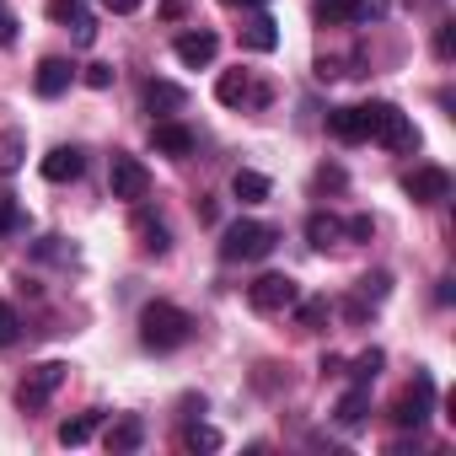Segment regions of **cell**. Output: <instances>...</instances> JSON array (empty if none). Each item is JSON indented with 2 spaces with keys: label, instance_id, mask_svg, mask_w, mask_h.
<instances>
[{
  "label": "cell",
  "instance_id": "1",
  "mask_svg": "<svg viewBox=\"0 0 456 456\" xmlns=\"http://www.w3.org/2000/svg\"><path fill=\"white\" fill-rule=\"evenodd\" d=\"M193 317L183 312V306H172V301H151L145 312H140V344L151 349V354H172V349H183L188 338H193Z\"/></svg>",
  "mask_w": 456,
  "mask_h": 456
},
{
  "label": "cell",
  "instance_id": "2",
  "mask_svg": "<svg viewBox=\"0 0 456 456\" xmlns=\"http://www.w3.org/2000/svg\"><path fill=\"white\" fill-rule=\"evenodd\" d=\"M280 248V225L269 220H232L220 232V258L225 264H264Z\"/></svg>",
  "mask_w": 456,
  "mask_h": 456
},
{
  "label": "cell",
  "instance_id": "3",
  "mask_svg": "<svg viewBox=\"0 0 456 456\" xmlns=\"http://www.w3.org/2000/svg\"><path fill=\"white\" fill-rule=\"evenodd\" d=\"M360 118H365V140H376V145H387L397 156L419 151V129L397 102H360Z\"/></svg>",
  "mask_w": 456,
  "mask_h": 456
},
{
  "label": "cell",
  "instance_id": "4",
  "mask_svg": "<svg viewBox=\"0 0 456 456\" xmlns=\"http://www.w3.org/2000/svg\"><path fill=\"white\" fill-rule=\"evenodd\" d=\"M65 376H70V365H65V360H44V365H33V370L17 381V408H22V413L49 408V403H54V392L65 387Z\"/></svg>",
  "mask_w": 456,
  "mask_h": 456
},
{
  "label": "cell",
  "instance_id": "5",
  "mask_svg": "<svg viewBox=\"0 0 456 456\" xmlns=\"http://www.w3.org/2000/svg\"><path fill=\"white\" fill-rule=\"evenodd\" d=\"M429 413H435V376H429V370H419V376L397 392V403H392V424L419 435V429L429 424Z\"/></svg>",
  "mask_w": 456,
  "mask_h": 456
},
{
  "label": "cell",
  "instance_id": "6",
  "mask_svg": "<svg viewBox=\"0 0 456 456\" xmlns=\"http://www.w3.org/2000/svg\"><path fill=\"white\" fill-rule=\"evenodd\" d=\"M108 193L124 199V204H140V199L151 193V167H145L140 156L113 151V161H108Z\"/></svg>",
  "mask_w": 456,
  "mask_h": 456
},
{
  "label": "cell",
  "instance_id": "7",
  "mask_svg": "<svg viewBox=\"0 0 456 456\" xmlns=\"http://www.w3.org/2000/svg\"><path fill=\"white\" fill-rule=\"evenodd\" d=\"M296 301H301V285H296L290 274H258V280L248 285V306L264 312V317H280V312H290Z\"/></svg>",
  "mask_w": 456,
  "mask_h": 456
},
{
  "label": "cell",
  "instance_id": "8",
  "mask_svg": "<svg viewBox=\"0 0 456 456\" xmlns=\"http://www.w3.org/2000/svg\"><path fill=\"white\" fill-rule=\"evenodd\" d=\"M215 102H220V108H269L274 92L258 86L253 70H220V81H215Z\"/></svg>",
  "mask_w": 456,
  "mask_h": 456
},
{
  "label": "cell",
  "instance_id": "9",
  "mask_svg": "<svg viewBox=\"0 0 456 456\" xmlns=\"http://www.w3.org/2000/svg\"><path fill=\"white\" fill-rule=\"evenodd\" d=\"M403 193L413 199V204H445L451 199V172L445 167H413V172H403Z\"/></svg>",
  "mask_w": 456,
  "mask_h": 456
},
{
  "label": "cell",
  "instance_id": "10",
  "mask_svg": "<svg viewBox=\"0 0 456 456\" xmlns=\"http://www.w3.org/2000/svg\"><path fill=\"white\" fill-rule=\"evenodd\" d=\"M172 54H177V65H188V70H204V65H215V54H220V38H215L209 28H193V33H183V38L172 44Z\"/></svg>",
  "mask_w": 456,
  "mask_h": 456
},
{
  "label": "cell",
  "instance_id": "11",
  "mask_svg": "<svg viewBox=\"0 0 456 456\" xmlns=\"http://www.w3.org/2000/svg\"><path fill=\"white\" fill-rule=\"evenodd\" d=\"M151 145H156V156H167V161H188L193 156V129L188 124H177V118H161L156 129H151Z\"/></svg>",
  "mask_w": 456,
  "mask_h": 456
},
{
  "label": "cell",
  "instance_id": "12",
  "mask_svg": "<svg viewBox=\"0 0 456 456\" xmlns=\"http://www.w3.org/2000/svg\"><path fill=\"white\" fill-rule=\"evenodd\" d=\"M70 81H76V65H70V60H60V54L38 60V76H33V86H38V97H44V102L65 97V92H70Z\"/></svg>",
  "mask_w": 456,
  "mask_h": 456
},
{
  "label": "cell",
  "instance_id": "13",
  "mask_svg": "<svg viewBox=\"0 0 456 456\" xmlns=\"http://www.w3.org/2000/svg\"><path fill=\"white\" fill-rule=\"evenodd\" d=\"M38 172H44L49 183H76V177L86 172V151H81V145H54V151L38 161Z\"/></svg>",
  "mask_w": 456,
  "mask_h": 456
},
{
  "label": "cell",
  "instance_id": "14",
  "mask_svg": "<svg viewBox=\"0 0 456 456\" xmlns=\"http://www.w3.org/2000/svg\"><path fill=\"white\" fill-rule=\"evenodd\" d=\"M140 102H145V113H183L188 108V92L177 86V81H145V92H140Z\"/></svg>",
  "mask_w": 456,
  "mask_h": 456
},
{
  "label": "cell",
  "instance_id": "15",
  "mask_svg": "<svg viewBox=\"0 0 456 456\" xmlns=\"http://www.w3.org/2000/svg\"><path fill=\"white\" fill-rule=\"evenodd\" d=\"M102 445H108L113 456H129V451H140V445H145V419H140V413H124V419H113Z\"/></svg>",
  "mask_w": 456,
  "mask_h": 456
},
{
  "label": "cell",
  "instance_id": "16",
  "mask_svg": "<svg viewBox=\"0 0 456 456\" xmlns=\"http://www.w3.org/2000/svg\"><path fill=\"white\" fill-rule=\"evenodd\" d=\"M134 232H140V248H145V253H156V258H161V253H172V232H167V220H161V215H151V209H140V204H134Z\"/></svg>",
  "mask_w": 456,
  "mask_h": 456
},
{
  "label": "cell",
  "instance_id": "17",
  "mask_svg": "<svg viewBox=\"0 0 456 456\" xmlns=\"http://www.w3.org/2000/svg\"><path fill=\"white\" fill-rule=\"evenodd\" d=\"M306 242H312L317 253L338 248V242H344V220H338L333 209H317V215H306Z\"/></svg>",
  "mask_w": 456,
  "mask_h": 456
},
{
  "label": "cell",
  "instance_id": "18",
  "mask_svg": "<svg viewBox=\"0 0 456 456\" xmlns=\"http://www.w3.org/2000/svg\"><path fill=\"white\" fill-rule=\"evenodd\" d=\"M242 49H253V54H274V49H280V22L264 17V12L248 17V22H242Z\"/></svg>",
  "mask_w": 456,
  "mask_h": 456
},
{
  "label": "cell",
  "instance_id": "19",
  "mask_svg": "<svg viewBox=\"0 0 456 456\" xmlns=\"http://www.w3.org/2000/svg\"><path fill=\"white\" fill-rule=\"evenodd\" d=\"M290 312H296V328H301V333H322V328L333 322V301H328V296H306V301H296Z\"/></svg>",
  "mask_w": 456,
  "mask_h": 456
},
{
  "label": "cell",
  "instance_id": "20",
  "mask_svg": "<svg viewBox=\"0 0 456 456\" xmlns=\"http://www.w3.org/2000/svg\"><path fill=\"white\" fill-rule=\"evenodd\" d=\"M333 419H338L344 429H360V424L370 419V387H349V392L338 397V408H333Z\"/></svg>",
  "mask_w": 456,
  "mask_h": 456
},
{
  "label": "cell",
  "instance_id": "21",
  "mask_svg": "<svg viewBox=\"0 0 456 456\" xmlns=\"http://www.w3.org/2000/svg\"><path fill=\"white\" fill-rule=\"evenodd\" d=\"M232 193H237L242 204H264V199L274 193V183H269L264 172H253V167H237V172H232Z\"/></svg>",
  "mask_w": 456,
  "mask_h": 456
},
{
  "label": "cell",
  "instance_id": "22",
  "mask_svg": "<svg viewBox=\"0 0 456 456\" xmlns=\"http://www.w3.org/2000/svg\"><path fill=\"white\" fill-rule=\"evenodd\" d=\"M328 134L344 140V145H360V140H365V118H360V108H333V113H328Z\"/></svg>",
  "mask_w": 456,
  "mask_h": 456
},
{
  "label": "cell",
  "instance_id": "23",
  "mask_svg": "<svg viewBox=\"0 0 456 456\" xmlns=\"http://www.w3.org/2000/svg\"><path fill=\"white\" fill-rule=\"evenodd\" d=\"M102 419H108L102 408H86V413L65 419V424H60V445H86V440L97 435V424H102Z\"/></svg>",
  "mask_w": 456,
  "mask_h": 456
},
{
  "label": "cell",
  "instance_id": "24",
  "mask_svg": "<svg viewBox=\"0 0 456 456\" xmlns=\"http://www.w3.org/2000/svg\"><path fill=\"white\" fill-rule=\"evenodd\" d=\"M381 365H387V354H381V349H365V354L344 360V376H349L354 387H370V381L381 376Z\"/></svg>",
  "mask_w": 456,
  "mask_h": 456
},
{
  "label": "cell",
  "instance_id": "25",
  "mask_svg": "<svg viewBox=\"0 0 456 456\" xmlns=\"http://www.w3.org/2000/svg\"><path fill=\"white\" fill-rule=\"evenodd\" d=\"M392 12V0H349V6H344V22L349 28H370V22H381Z\"/></svg>",
  "mask_w": 456,
  "mask_h": 456
},
{
  "label": "cell",
  "instance_id": "26",
  "mask_svg": "<svg viewBox=\"0 0 456 456\" xmlns=\"http://www.w3.org/2000/svg\"><path fill=\"white\" fill-rule=\"evenodd\" d=\"M28 161V134L22 129H0V172H17Z\"/></svg>",
  "mask_w": 456,
  "mask_h": 456
},
{
  "label": "cell",
  "instance_id": "27",
  "mask_svg": "<svg viewBox=\"0 0 456 456\" xmlns=\"http://www.w3.org/2000/svg\"><path fill=\"white\" fill-rule=\"evenodd\" d=\"M354 296H360V301H387V296H392V274H387V269H376V274H360Z\"/></svg>",
  "mask_w": 456,
  "mask_h": 456
},
{
  "label": "cell",
  "instance_id": "28",
  "mask_svg": "<svg viewBox=\"0 0 456 456\" xmlns=\"http://www.w3.org/2000/svg\"><path fill=\"white\" fill-rule=\"evenodd\" d=\"M183 445H188V451H220L225 440H220V429H209V424H188V429H183Z\"/></svg>",
  "mask_w": 456,
  "mask_h": 456
},
{
  "label": "cell",
  "instance_id": "29",
  "mask_svg": "<svg viewBox=\"0 0 456 456\" xmlns=\"http://www.w3.org/2000/svg\"><path fill=\"white\" fill-rule=\"evenodd\" d=\"M17 338H22V317H17L12 301H0V349H12Z\"/></svg>",
  "mask_w": 456,
  "mask_h": 456
},
{
  "label": "cell",
  "instance_id": "30",
  "mask_svg": "<svg viewBox=\"0 0 456 456\" xmlns=\"http://www.w3.org/2000/svg\"><path fill=\"white\" fill-rule=\"evenodd\" d=\"M22 225H28L22 204H17V199H0V237H12V232H22Z\"/></svg>",
  "mask_w": 456,
  "mask_h": 456
},
{
  "label": "cell",
  "instance_id": "31",
  "mask_svg": "<svg viewBox=\"0 0 456 456\" xmlns=\"http://www.w3.org/2000/svg\"><path fill=\"white\" fill-rule=\"evenodd\" d=\"M49 17L65 22V28H76V22L86 17V6H81V0H49Z\"/></svg>",
  "mask_w": 456,
  "mask_h": 456
},
{
  "label": "cell",
  "instance_id": "32",
  "mask_svg": "<svg viewBox=\"0 0 456 456\" xmlns=\"http://www.w3.org/2000/svg\"><path fill=\"white\" fill-rule=\"evenodd\" d=\"M344 6H349V0H317V6H312L317 28H333V22H344Z\"/></svg>",
  "mask_w": 456,
  "mask_h": 456
},
{
  "label": "cell",
  "instance_id": "33",
  "mask_svg": "<svg viewBox=\"0 0 456 456\" xmlns=\"http://www.w3.org/2000/svg\"><path fill=\"white\" fill-rule=\"evenodd\" d=\"M344 237H349V242H370V237H376V220H370V215L344 220Z\"/></svg>",
  "mask_w": 456,
  "mask_h": 456
},
{
  "label": "cell",
  "instance_id": "34",
  "mask_svg": "<svg viewBox=\"0 0 456 456\" xmlns=\"http://www.w3.org/2000/svg\"><path fill=\"white\" fill-rule=\"evenodd\" d=\"M81 81H86L92 92H108V86H113V65H102V60H97V65H86V70H81Z\"/></svg>",
  "mask_w": 456,
  "mask_h": 456
},
{
  "label": "cell",
  "instance_id": "35",
  "mask_svg": "<svg viewBox=\"0 0 456 456\" xmlns=\"http://www.w3.org/2000/svg\"><path fill=\"white\" fill-rule=\"evenodd\" d=\"M435 54L451 65V54H456V28H451V22H440V28H435Z\"/></svg>",
  "mask_w": 456,
  "mask_h": 456
},
{
  "label": "cell",
  "instance_id": "36",
  "mask_svg": "<svg viewBox=\"0 0 456 456\" xmlns=\"http://www.w3.org/2000/svg\"><path fill=\"white\" fill-rule=\"evenodd\" d=\"M12 44H17V17L0 6V49H12Z\"/></svg>",
  "mask_w": 456,
  "mask_h": 456
},
{
  "label": "cell",
  "instance_id": "37",
  "mask_svg": "<svg viewBox=\"0 0 456 456\" xmlns=\"http://www.w3.org/2000/svg\"><path fill=\"white\" fill-rule=\"evenodd\" d=\"M344 167H317V188H344Z\"/></svg>",
  "mask_w": 456,
  "mask_h": 456
},
{
  "label": "cell",
  "instance_id": "38",
  "mask_svg": "<svg viewBox=\"0 0 456 456\" xmlns=\"http://www.w3.org/2000/svg\"><path fill=\"white\" fill-rule=\"evenodd\" d=\"M102 6H108V12H113V17H134V12H140V6H145V0H102Z\"/></svg>",
  "mask_w": 456,
  "mask_h": 456
},
{
  "label": "cell",
  "instance_id": "39",
  "mask_svg": "<svg viewBox=\"0 0 456 456\" xmlns=\"http://www.w3.org/2000/svg\"><path fill=\"white\" fill-rule=\"evenodd\" d=\"M92 38H97V22H92V17H81V22H76V44H92Z\"/></svg>",
  "mask_w": 456,
  "mask_h": 456
},
{
  "label": "cell",
  "instance_id": "40",
  "mask_svg": "<svg viewBox=\"0 0 456 456\" xmlns=\"http://www.w3.org/2000/svg\"><path fill=\"white\" fill-rule=\"evenodd\" d=\"M317 370H322V376H344V354H322Z\"/></svg>",
  "mask_w": 456,
  "mask_h": 456
},
{
  "label": "cell",
  "instance_id": "41",
  "mask_svg": "<svg viewBox=\"0 0 456 456\" xmlns=\"http://www.w3.org/2000/svg\"><path fill=\"white\" fill-rule=\"evenodd\" d=\"M225 6H242V12H258V6H269V0H225Z\"/></svg>",
  "mask_w": 456,
  "mask_h": 456
}]
</instances>
